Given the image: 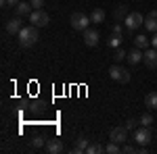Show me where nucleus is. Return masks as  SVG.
I'll use <instances>...</instances> for the list:
<instances>
[{
    "label": "nucleus",
    "mask_w": 157,
    "mask_h": 154,
    "mask_svg": "<svg viewBox=\"0 0 157 154\" xmlns=\"http://www.w3.org/2000/svg\"><path fill=\"white\" fill-rule=\"evenodd\" d=\"M29 23L36 25V27H46L50 23V17L46 11H42V9H38V11H32L29 15Z\"/></svg>",
    "instance_id": "39448f33"
},
{
    "label": "nucleus",
    "mask_w": 157,
    "mask_h": 154,
    "mask_svg": "<svg viewBox=\"0 0 157 154\" xmlns=\"http://www.w3.org/2000/svg\"><path fill=\"white\" fill-rule=\"evenodd\" d=\"M145 104H147V108L155 110V108H157V92H151V94L145 96Z\"/></svg>",
    "instance_id": "6ab92c4d"
},
{
    "label": "nucleus",
    "mask_w": 157,
    "mask_h": 154,
    "mask_svg": "<svg viewBox=\"0 0 157 154\" xmlns=\"http://www.w3.org/2000/svg\"><path fill=\"white\" fill-rule=\"evenodd\" d=\"M128 59V52L124 50V48H115V52H113V60L115 63H121V60Z\"/></svg>",
    "instance_id": "aec40b11"
},
{
    "label": "nucleus",
    "mask_w": 157,
    "mask_h": 154,
    "mask_svg": "<svg viewBox=\"0 0 157 154\" xmlns=\"http://www.w3.org/2000/svg\"><path fill=\"white\" fill-rule=\"evenodd\" d=\"M109 48H120L121 44V36H117V34H111V38H109Z\"/></svg>",
    "instance_id": "5701e85b"
},
{
    "label": "nucleus",
    "mask_w": 157,
    "mask_h": 154,
    "mask_svg": "<svg viewBox=\"0 0 157 154\" xmlns=\"http://www.w3.org/2000/svg\"><path fill=\"white\" fill-rule=\"evenodd\" d=\"M32 146H34V148H42V146H44V138H42V135H36L34 142H32Z\"/></svg>",
    "instance_id": "a878e982"
},
{
    "label": "nucleus",
    "mask_w": 157,
    "mask_h": 154,
    "mask_svg": "<svg viewBox=\"0 0 157 154\" xmlns=\"http://www.w3.org/2000/svg\"><path fill=\"white\" fill-rule=\"evenodd\" d=\"M151 46H153V48H157V31L153 34V38H151Z\"/></svg>",
    "instance_id": "7c9ffc66"
},
{
    "label": "nucleus",
    "mask_w": 157,
    "mask_h": 154,
    "mask_svg": "<svg viewBox=\"0 0 157 154\" xmlns=\"http://www.w3.org/2000/svg\"><path fill=\"white\" fill-rule=\"evenodd\" d=\"M46 152L48 154H61L63 152V142L61 140H46Z\"/></svg>",
    "instance_id": "ddd939ff"
},
{
    "label": "nucleus",
    "mask_w": 157,
    "mask_h": 154,
    "mask_svg": "<svg viewBox=\"0 0 157 154\" xmlns=\"http://www.w3.org/2000/svg\"><path fill=\"white\" fill-rule=\"evenodd\" d=\"M69 23H71V27L75 31H86L88 25L92 23V21H90V15H86V13H82V11H75V13H71V17H69Z\"/></svg>",
    "instance_id": "f03ea898"
},
{
    "label": "nucleus",
    "mask_w": 157,
    "mask_h": 154,
    "mask_svg": "<svg viewBox=\"0 0 157 154\" xmlns=\"http://www.w3.org/2000/svg\"><path fill=\"white\" fill-rule=\"evenodd\" d=\"M121 152L124 154H134V152H138V148H134L132 144H124V146H121Z\"/></svg>",
    "instance_id": "393cba45"
},
{
    "label": "nucleus",
    "mask_w": 157,
    "mask_h": 154,
    "mask_svg": "<svg viewBox=\"0 0 157 154\" xmlns=\"http://www.w3.org/2000/svg\"><path fill=\"white\" fill-rule=\"evenodd\" d=\"M143 56H145V52H140V48H136L134 46L132 50H130V52H128V63H130V65H138V63H143Z\"/></svg>",
    "instance_id": "f8f14e48"
},
{
    "label": "nucleus",
    "mask_w": 157,
    "mask_h": 154,
    "mask_svg": "<svg viewBox=\"0 0 157 154\" xmlns=\"http://www.w3.org/2000/svg\"><path fill=\"white\" fill-rule=\"evenodd\" d=\"M90 21H92V23H103V21H105V11H103V9H94V11L90 13Z\"/></svg>",
    "instance_id": "f3484780"
},
{
    "label": "nucleus",
    "mask_w": 157,
    "mask_h": 154,
    "mask_svg": "<svg viewBox=\"0 0 157 154\" xmlns=\"http://www.w3.org/2000/svg\"><path fill=\"white\" fill-rule=\"evenodd\" d=\"M29 4H32V9H34V11H38V9H42V6H44V0H32Z\"/></svg>",
    "instance_id": "c85d7f7f"
},
{
    "label": "nucleus",
    "mask_w": 157,
    "mask_h": 154,
    "mask_svg": "<svg viewBox=\"0 0 157 154\" xmlns=\"http://www.w3.org/2000/svg\"><path fill=\"white\" fill-rule=\"evenodd\" d=\"M15 11H17L19 17H27V15H32L34 9H32V4H29V2H19V4L15 6Z\"/></svg>",
    "instance_id": "2eb2a0df"
},
{
    "label": "nucleus",
    "mask_w": 157,
    "mask_h": 154,
    "mask_svg": "<svg viewBox=\"0 0 157 154\" xmlns=\"http://www.w3.org/2000/svg\"><path fill=\"white\" fill-rule=\"evenodd\" d=\"M19 2H21V0H0L2 6H17Z\"/></svg>",
    "instance_id": "cd10ccee"
},
{
    "label": "nucleus",
    "mask_w": 157,
    "mask_h": 154,
    "mask_svg": "<svg viewBox=\"0 0 157 154\" xmlns=\"http://www.w3.org/2000/svg\"><path fill=\"white\" fill-rule=\"evenodd\" d=\"M151 123H153V115H151V113H145V115L140 117V125H145V127H149Z\"/></svg>",
    "instance_id": "b1692460"
},
{
    "label": "nucleus",
    "mask_w": 157,
    "mask_h": 154,
    "mask_svg": "<svg viewBox=\"0 0 157 154\" xmlns=\"http://www.w3.org/2000/svg\"><path fill=\"white\" fill-rule=\"evenodd\" d=\"M111 34H117V36H124V29H121V25L117 23V21L113 23V31H111Z\"/></svg>",
    "instance_id": "c756f323"
},
{
    "label": "nucleus",
    "mask_w": 157,
    "mask_h": 154,
    "mask_svg": "<svg viewBox=\"0 0 157 154\" xmlns=\"http://www.w3.org/2000/svg\"><path fill=\"white\" fill-rule=\"evenodd\" d=\"M82 34H84V44H86V46H90V48H94L98 44V40H101L98 31H97V29H90V27H88L86 31H82Z\"/></svg>",
    "instance_id": "9d476101"
},
{
    "label": "nucleus",
    "mask_w": 157,
    "mask_h": 154,
    "mask_svg": "<svg viewBox=\"0 0 157 154\" xmlns=\"http://www.w3.org/2000/svg\"><path fill=\"white\" fill-rule=\"evenodd\" d=\"M109 140H113V142H117V144H126L128 142V129H126V125L113 127L111 133H109Z\"/></svg>",
    "instance_id": "0eeeda50"
},
{
    "label": "nucleus",
    "mask_w": 157,
    "mask_h": 154,
    "mask_svg": "<svg viewBox=\"0 0 157 154\" xmlns=\"http://www.w3.org/2000/svg\"><path fill=\"white\" fill-rule=\"evenodd\" d=\"M124 23H126V29H128V31H136V29H140V27L145 25V17H143L140 13H130V15L124 19Z\"/></svg>",
    "instance_id": "20e7f679"
},
{
    "label": "nucleus",
    "mask_w": 157,
    "mask_h": 154,
    "mask_svg": "<svg viewBox=\"0 0 157 154\" xmlns=\"http://www.w3.org/2000/svg\"><path fill=\"white\" fill-rule=\"evenodd\" d=\"M134 142L138 144V146H149L151 142V129L149 127H138V129H134Z\"/></svg>",
    "instance_id": "423d86ee"
},
{
    "label": "nucleus",
    "mask_w": 157,
    "mask_h": 154,
    "mask_svg": "<svg viewBox=\"0 0 157 154\" xmlns=\"http://www.w3.org/2000/svg\"><path fill=\"white\" fill-rule=\"evenodd\" d=\"M136 123H138V121L128 119V121H126V129H128V131H134V129H136Z\"/></svg>",
    "instance_id": "bb28decb"
},
{
    "label": "nucleus",
    "mask_w": 157,
    "mask_h": 154,
    "mask_svg": "<svg viewBox=\"0 0 157 154\" xmlns=\"http://www.w3.org/2000/svg\"><path fill=\"white\" fill-rule=\"evenodd\" d=\"M86 148H88V140L86 138H78L75 140V146H73V152L82 154V152H86Z\"/></svg>",
    "instance_id": "a211bd4d"
},
{
    "label": "nucleus",
    "mask_w": 157,
    "mask_h": 154,
    "mask_svg": "<svg viewBox=\"0 0 157 154\" xmlns=\"http://www.w3.org/2000/svg\"><path fill=\"white\" fill-rule=\"evenodd\" d=\"M109 75H111V79H113V81H120V83H128L130 79H132L130 69L120 67V65H113V67L109 69Z\"/></svg>",
    "instance_id": "7ed1b4c3"
},
{
    "label": "nucleus",
    "mask_w": 157,
    "mask_h": 154,
    "mask_svg": "<svg viewBox=\"0 0 157 154\" xmlns=\"http://www.w3.org/2000/svg\"><path fill=\"white\" fill-rule=\"evenodd\" d=\"M143 63L149 69H157V48H147L145 56H143Z\"/></svg>",
    "instance_id": "1a4fd4ad"
},
{
    "label": "nucleus",
    "mask_w": 157,
    "mask_h": 154,
    "mask_svg": "<svg viewBox=\"0 0 157 154\" xmlns=\"http://www.w3.org/2000/svg\"><path fill=\"white\" fill-rule=\"evenodd\" d=\"M105 152H107V154H117V152H121V148H120V144H117V142L111 140V142L107 144V148H105Z\"/></svg>",
    "instance_id": "4be33fe9"
},
{
    "label": "nucleus",
    "mask_w": 157,
    "mask_h": 154,
    "mask_svg": "<svg viewBox=\"0 0 157 154\" xmlns=\"http://www.w3.org/2000/svg\"><path fill=\"white\" fill-rule=\"evenodd\" d=\"M19 44L23 48H29V46H34L38 42V38H40V34H38V27L36 25H23V29L19 31Z\"/></svg>",
    "instance_id": "f257e3e1"
},
{
    "label": "nucleus",
    "mask_w": 157,
    "mask_h": 154,
    "mask_svg": "<svg viewBox=\"0 0 157 154\" xmlns=\"http://www.w3.org/2000/svg\"><path fill=\"white\" fill-rule=\"evenodd\" d=\"M145 27H147V31H151V34H155V31H157V11H151L149 15H147Z\"/></svg>",
    "instance_id": "9b49d317"
},
{
    "label": "nucleus",
    "mask_w": 157,
    "mask_h": 154,
    "mask_svg": "<svg viewBox=\"0 0 157 154\" xmlns=\"http://www.w3.org/2000/svg\"><path fill=\"white\" fill-rule=\"evenodd\" d=\"M134 46L140 48V50H147V48L151 46V40H149L147 36H136L134 38Z\"/></svg>",
    "instance_id": "dca6fc26"
},
{
    "label": "nucleus",
    "mask_w": 157,
    "mask_h": 154,
    "mask_svg": "<svg viewBox=\"0 0 157 154\" xmlns=\"http://www.w3.org/2000/svg\"><path fill=\"white\" fill-rule=\"evenodd\" d=\"M128 15H130L128 6H126V4H120V6H117V9L113 11V19H115L117 23H124V19H126Z\"/></svg>",
    "instance_id": "4468645a"
},
{
    "label": "nucleus",
    "mask_w": 157,
    "mask_h": 154,
    "mask_svg": "<svg viewBox=\"0 0 157 154\" xmlns=\"http://www.w3.org/2000/svg\"><path fill=\"white\" fill-rule=\"evenodd\" d=\"M86 152H88V154H101V152H105V148H103L98 142H97V144H88Z\"/></svg>",
    "instance_id": "412c9836"
},
{
    "label": "nucleus",
    "mask_w": 157,
    "mask_h": 154,
    "mask_svg": "<svg viewBox=\"0 0 157 154\" xmlns=\"http://www.w3.org/2000/svg\"><path fill=\"white\" fill-rule=\"evenodd\" d=\"M21 29H23V21H21V17H19V15L6 21V34H11V36H19V31H21Z\"/></svg>",
    "instance_id": "6e6552de"
}]
</instances>
